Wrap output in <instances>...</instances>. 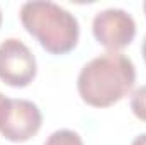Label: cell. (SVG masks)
<instances>
[{"label":"cell","instance_id":"obj_7","mask_svg":"<svg viewBox=\"0 0 146 145\" xmlns=\"http://www.w3.org/2000/svg\"><path fill=\"white\" fill-rule=\"evenodd\" d=\"M129 106H131L133 114H134L138 119H141V121L146 123V85L138 87V89L131 94Z\"/></svg>","mask_w":146,"mask_h":145},{"label":"cell","instance_id":"obj_3","mask_svg":"<svg viewBox=\"0 0 146 145\" xmlns=\"http://www.w3.org/2000/svg\"><path fill=\"white\" fill-rule=\"evenodd\" d=\"M37 73L36 56L26 43L9 38L0 43V80L10 87H27Z\"/></svg>","mask_w":146,"mask_h":145},{"label":"cell","instance_id":"obj_10","mask_svg":"<svg viewBox=\"0 0 146 145\" xmlns=\"http://www.w3.org/2000/svg\"><path fill=\"white\" fill-rule=\"evenodd\" d=\"M141 53H143V58H145V63H146V34H145V39H143V46H141Z\"/></svg>","mask_w":146,"mask_h":145},{"label":"cell","instance_id":"obj_11","mask_svg":"<svg viewBox=\"0 0 146 145\" xmlns=\"http://www.w3.org/2000/svg\"><path fill=\"white\" fill-rule=\"evenodd\" d=\"M0 26H2V10H0Z\"/></svg>","mask_w":146,"mask_h":145},{"label":"cell","instance_id":"obj_5","mask_svg":"<svg viewBox=\"0 0 146 145\" xmlns=\"http://www.w3.org/2000/svg\"><path fill=\"white\" fill-rule=\"evenodd\" d=\"M42 125V114L33 101L12 99L10 111L0 126V135L14 144H22L31 140Z\"/></svg>","mask_w":146,"mask_h":145},{"label":"cell","instance_id":"obj_1","mask_svg":"<svg viewBox=\"0 0 146 145\" xmlns=\"http://www.w3.org/2000/svg\"><path fill=\"white\" fill-rule=\"evenodd\" d=\"M136 67L121 51H106L82 67L76 89L92 108H109L124 99L134 87Z\"/></svg>","mask_w":146,"mask_h":145},{"label":"cell","instance_id":"obj_9","mask_svg":"<svg viewBox=\"0 0 146 145\" xmlns=\"http://www.w3.org/2000/svg\"><path fill=\"white\" fill-rule=\"evenodd\" d=\"M131 145H146V133L138 135V137L133 140V144H131Z\"/></svg>","mask_w":146,"mask_h":145},{"label":"cell","instance_id":"obj_2","mask_svg":"<svg viewBox=\"0 0 146 145\" xmlns=\"http://www.w3.org/2000/svg\"><path fill=\"white\" fill-rule=\"evenodd\" d=\"M19 17L24 29L51 55H66L78 44V19L54 2H26L21 7Z\"/></svg>","mask_w":146,"mask_h":145},{"label":"cell","instance_id":"obj_6","mask_svg":"<svg viewBox=\"0 0 146 145\" xmlns=\"http://www.w3.org/2000/svg\"><path fill=\"white\" fill-rule=\"evenodd\" d=\"M44 145H83V140L73 130H56L48 137Z\"/></svg>","mask_w":146,"mask_h":145},{"label":"cell","instance_id":"obj_4","mask_svg":"<svg viewBox=\"0 0 146 145\" xmlns=\"http://www.w3.org/2000/svg\"><path fill=\"white\" fill-rule=\"evenodd\" d=\"M92 33L99 44L109 51H119L133 43L136 36V22L133 15L122 9H106L95 14Z\"/></svg>","mask_w":146,"mask_h":145},{"label":"cell","instance_id":"obj_12","mask_svg":"<svg viewBox=\"0 0 146 145\" xmlns=\"http://www.w3.org/2000/svg\"><path fill=\"white\" fill-rule=\"evenodd\" d=\"M143 9H145V14H146V2H145V5H143Z\"/></svg>","mask_w":146,"mask_h":145},{"label":"cell","instance_id":"obj_8","mask_svg":"<svg viewBox=\"0 0 146 145\" xmlns=\"http://www.w3.org/2000/svg\"><path fill=\"white\" fill-rule=\"evenodd\" d=\"M10 106H12V99L7 97V96H3V94L0 92V126H2V123L5 121L7 113L10 111Z\"/></svg>","mask_w":146,"mask_h":145}]
</instances>
